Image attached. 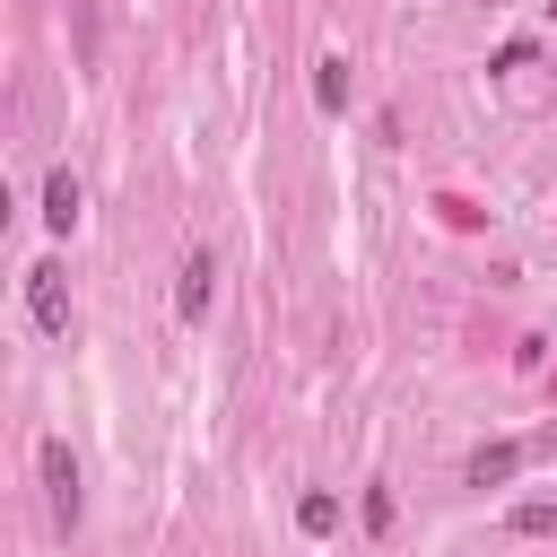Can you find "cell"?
Wrapping results in <instances>:
<instances>
[{"label":"cell","instance_id":"cell-1","mask_svg":"<svg viewBox=\"0 0 557 557\" xmlns=\"http://www.w3.org/2000/svg\"><path fill=\"white\" fill-rule=\"evenodd\" d=\"M35 470H44V505H52V531H78L87 496H78V461H70V444H61V435H44V444H35Z\"/></svg>","mask_w":557,"mask_h":557},{"label":"cell","instance_id":"cell-2","mask_svg":"<svg viewBox=\"0 0 557 557\" xmlns=\"http://www.w3.org/2000/svg\"><path fill=\"white\" fill-rule=\"evenodd\" d=\"M26 313L44 339H70V287H61V261H35L26 270Z\"/></svg>","mask_w":557,"mask_h":557},{"label":"cell","instance_id":"cell-3","mask_svg":"<svg viewBox=\"0 0 557 557\" xmlns=\"http://www.w3.org/2000/svg\"><path fill=\"white\" fill-rule=\"evenodd\" d=\"M209 296H218V261H209V252H191V261H183V278H174V313H183V322H200V313H209Z\"/></svg>","mask_w":557,"mask_h":557},{"label":"cell","instance_id":"cell-4","mask_svg":"<svg viewBox=\"0 0 557 557\" xmlns=\"http://www.w3.org/2000/svg\"><path fill=\"white\" fill-rule=\"evenodd\" d=\"M78 200H87V191H78V174H70V165H52V174H44V226H52V235H70V226H78Z\"/></svg>","mask_w":557,"mask_h":557},{"label":"cell","instance_id":"cell-5","mask_svg":"<svg viewBox=\"0 0 557 557\" xmlns=\"http://www.w3.org/2000/svg\"><path fill=\"white\" fill-rule=\"evenodd\" d=\"M522 461H531V444H479L470 453V487H505Z\"/></svg>","mask_w":557,"mask_h":557},{"label":"cell","instance_id":"cell-6","mask_svg":"<svg viewBox=\"0 0 557 557\" xmlns=\"http://www.w3.org/2000/svg\"><path fill=\"white\" fill-rule=\"evenodd\" d=\"M313 104H322V113L348 104V61H313Z\"/></svg>","mask_w":557,"mask_h":557},{"label":"cell","instance_id":"cell-7","mask_svg":"<svg viewBox=\"0 0 557 557\" xmlns=\"http://www.w3.org/2000/svg\"><path fill=\"white\" fill-rule=\"evenodd\" d=\"M296 513H305V531H331V522H339V505H331V496H305Z\"/></svg>","mask_w":557,"mask_h":557},{"label":"cell","instance_id":"cell-8","mask_svg":"<svg viewBox=\"0 0 557 557\" xmlns=\"http://www.w3.org/2000/svg\"><path fill=\"white\" fill-rule=\"evenodd\" d=\"M513 531H557V505H522V513H513Z\"/></svg>","mask_w":557,"mask_h":557}]
</instances>
